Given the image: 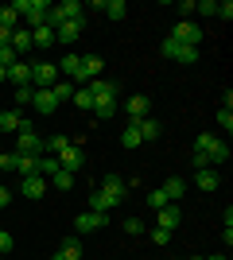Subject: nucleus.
Here are the masks:
<instances>
[{
	"mask_svg": "<svg viewBox=\"0 0 233 260\" xmlns=\"http://www.w3.org/2000/svg\"><path fill=\"white\" fill-rule=\"evenodd\" d=\"M171 39L175 43H183V47H198L202 43V27L194 20H179L175 27H171Z\"/></svg>",
	"mask_w": 233,
	"mask_h": 260,
	"instance_id": "obj_4",
	"label": "nucleus"
},
{
	"mask_svg": "<svg viewBox=\"0 0 233 260\" xmlns=\"http://www.w3.org/2000/svg\"><path fill=\"white\" fill-rule=\"evenodd\" d=\"M124 113H128V124H140V120H144L148 113H152V101H148L144 93H136V98L128 101V105H124Z\"/></svg>",
	"mask_w": 233,
	"mask_h": 260,
	"instance_id": "obj_12",
	"label": "nucleus"
},
{
	"mask_svg": "<svg viewBox=\"0 0 233 260\" xmlns=\"http://www.w3.org/2000/svg\"><path fill=\"white\" fill-rule=\"evenodd\" d=\"M4 260H8V256H4Z\"/></svg>",
	"mask_w": 233,
	"mask_h": 260,
	"instance_id": "obj_50",
	"label": "nucleus"
},
{
	"mask_svg": "<svg viewBox=\"0 0 233 260\" xmlns=\"http://www.w3.org/2000/svg\"><path fill=\"white\" fill-rule=\"evenodd\" d=\"M58 252H62V260H82V241L66 237L62 245H58Z\"/></svg>",
	"mask_w": 233,
	"mask_h": 260,
	"instance_id": "obj_28",
	"label": "nucleus"
},
{
	"mask_svg": "<svg viewBox=\"0 0 233 260\" xmlns=\"http://www.w3.org/2000/svg\"><path fill=\"white\" fill-rule=\"evenodd\" d=\"M136 128H140V140H159V132H163V124H159V120H155L152 113H148V117L140 120Z\"/></svg>",
	"mask_w": 233,
	"mask_h": 260,
	"instance_id": "obj_23",
	"label": "nucleus"
},
{
	"mask_svg": "<svg viewBox=\"0 0 233 260\" xmlns=\"http://www.w3.org/2000/svg\"><path fill=\"white\" fill-rule=\"evenodd\" d=\"M124 229H128L132 237H140V233H144V225H140V217H128V221H124Z\"/></svg>",
	"mask_w": 233,
	"mask_h": 260,
	"instance_id": "obj_44",
	"label": "nucleus"
},
{
	"mask_svg": "<svg viewBox=\"0 0 233 260\" xmlns=\"http://www.w3.org/2000/svg\"><path fill=\"white\" fill-rule=\"evenodd\" d=\"M0 144H4V136H0Z\"/></svg>",
	"mask_w": 233,
	"mask_h": 260,
	"instance_id": "obj_48",
	"label": "nucleus"
},
{
	"mask_svg": "<svg viewBox=\"0 0 233 260\" xmlns=\"http://www.w3.org/2000/svg\"><path fill=\"white\" fill-rule=\"evenodd\" d=\"M16 155H31V159L47 155V140L31 128L27 117H20V128H16Z\"/></svg>",
	"mask_w": 233,
	"mask_h": 260,
	"instance_id": "obj_1",
	"label": "nucleus"
},
{
	"mask_svg": "<svg viewBox=\"0 0 233 260\" xmlns=\"http://www.w3.org/2000/svg\"><path fill=\"white\" fill-rule=\"evenodd\" d=\"M152 241H155V245H167V241H171V229H159V225H155L152 229Z\"/></svg>",
	"mask_w": 233,
	"mask_h": 260,
	"instance_id": "obj_43",
	"label": "nucleus"
},
{
	"mask_svg": "<svg viewBox=\"0 0 233 260\" xmlns=\"http://www.w3.org/2000/svg\"><path fill=\"white\" fill-rule=\"evenodd\" d=\"M31 86H16V105H31Z\"/></svg>",
	"mask_w": 233,
	"mask_h": 260,
	"instance_id": "obj_37",
	"label": "nucleus"
},
{
	"mask_svg": "<svg viewBox=\"0 0 233 260\" xmlns=\"http://www.w3.org/2000/svg\"><path fill=\"white\" fill-rule=\"evenodd\" d=\"M206 159H210L214 171H218V167H225V159H229V144H225L222 136H214V144L206 148Z\"/></svg>",
	"mask_w": 233,
	"mask_h": 260,
	"instance_id": "obj_13",
	"label": "nucleus"
},
{
	"mask_svg": "<svg viewBox=\"0 0 233 260\" xmlns=\"http://www.w3.org/2000/svg\"><path fill=\"white\" fill-rule=\"evenodd\" d=\"M159 190L167 194V202H175V198H183V194H187V183H183V179H167V183L159 186Z\"/></svg>",
	"mask_w": 233,
	"mask_h": 260,
	"instance_id": "obj_27",
	"label": "nucleus"
},
{
	"mask_svg": "<svg viewBox=\"0 0 233 260\" xmlns=\"http://www.w3.org/2000/svg\"><path fill=\"white\" fill-rule=\"evenodd\" d=\"M31 109L39 113V117H51V113L58 109V101H55L51 89H35V93H31Z\"/></svg>",
	"mask_w": 233,
	"mask_h": 260,
	"instance_id": "obj_10",
	"label": "nucleus"
},
{
	"mask_svg": "<svg viewBox=\"0 0 233 260\" xmlns=\"http://www.w3.org/2000/svg\"><path fill=\"white\" fill-rule=\"evenodd\" d=\"M62 171V163L55 159V155H39V175H43V179H51V175H58Z\"/></svg>",
	"mask_w": 233,
	"mask_h": 260,
	"instance_id": "obj_29",
	"label": "nucleus"
},
{
	"mask_svg": "<svg viewBox=\"0 0 233 260\" xmlns=\"http://www.w3.org/2000/svg\"><path fill=\"white\" fill-rule=\"evenodd\" d=\"M148 206H152V210H163L167 206V194H163V190H152V194H148Z\"/></svg>",
	"mask_w": 233,
	"mask_h": 260,
	"instance_id": "obj_38",
	"label": "nucleus"
},
{
	"mask_svg": "<svg viewBox=\"0 0 233 260\" xmlns=\"http://www.w3.org/2000/svg\"><path fill=\"white\" fill-rule=\"evenodd\" d=\"M86 89L93 101H117V82H109V78H93V82H86Z\"/></svg>",
	"mask_w": 233,
	"mask_h": 260,
	"instance_id": "obj_8",
	"label": "nucleus"
},
{
	"mask_svg": "<svg viewBox=\"0 0 233 260\" xmlns=\"http://www.w3.org/2000/svg\"><path fill=\"white\" fill-rule=\"evenodd\" d=\"M27 31H31V47H55V27L39 23V27H27Z\"/></svg>",
	"mask_w": 233,
	"mask_h": 260,
	"instance_id": "obj_21",
	"label": "nucleus"
},
{
	"mask_svg": "<svg viewBox=\"0 0 233 260\" xmlns=\"http://www.w3.org/2000/svg\"><path fill=\"white\" fill-rule=\"evenodd\" d=\"M121 144L128 148V152H132V148H140V144H144V140H140V128H136V124H128V128H124V136H121Z\"/></svg>",
	"mask_w": 233,
	"mask_h": 260,
	"instance_id": "obj_31",
	"label": "nucleus"
},
{
	"mask_svg": "<svg viewBox=\"0 0 233 260\" xmlns=\"http://www.w3.org/2000/svg\"><path fill=\"white\" fill-rule=\"evenodd\" d=\"M113 206H117V198H113V194H105L101 186L93 190V194H89V210H97V214H109Z\"/></svg>",
	"mask_w": 233,
	"mask_h": 260,
	"instance_id": "obj_22",
	"label": "nucleus"
},
{
	"mask_svg": "<svg viewBox=\"0 0 233 260\" xmlns=\"http://www.w3.org/2000/svg\"><path fill=\"white\" fill-rule=\"evenodd\" d=\"M51 186H55V190H70V186H74V171H58V175H51Z\"/></svg>",
	"mask_w": 233,
	"mask_h": 260,
	"instance_id": "obj_32",
	"label": "nucleus"
},
{
	"mask_svg": "<svg viewBox=\"0 0 233 260\" xmlns=\"http://www.w3.org/2000/svg\"><path fill=\"white\" fill-rule=\"evenodd\" d=\"M163 54H167V58H175V62H183V66L198 62V47H183V43H175L171 35L163 39Z\"/></svg>",
	"mask_w": 233,
	"mask_h": 260,
	"instance_id": "obj_5",
	"label": "nucleus"
},
{
	"mask_svg": "<svg viewBox=\"0 0 233 260\" xmlns=\"http://www.w3.org/2000/svg\"><path fill=\"white\" fill-rule=\"evenodd\" d=\"M194 12H202V16H218V0H202V4H194Z\"/></svg>",
	"mask_w": 233,
	"mask_h": 260,
	"instance_id": "obj_39",
	"label": "nucleus"
},
{
	"mask_svg": "<svg viewBox=\"0 0 233 260\" xmlns=\"http://www.w3.org/2000/svg\"><path fill=\"white\" fill-rule=\"evenodd\" d=\"M82 16H86V8H82L78 0H62V4H51L47 27H58V23H66V20H82Z\"/></svg>",
	"mask_w": 233,
	"mask_h": 260,
	"instance_id": "obj_2",
	"label": "nucleus"
},
{
	"mask_svg": "<svg viewBox=\"0 0 233 260\" xmlns=\"http://www.w3.org/2000/svg\"><path fill=\"white\" fill-rule=\"evenodd\" d=\"M20 167V155L16 152H0V171H16Z\"/></svg>",
	"mask_w": 233,
	"mask_h": 260,
	"instance_id": "obj_36",
	"label": "nucleus"
},
{
	"mask_svg": "<svg viewBox=\"0 0 233 260\" xmlns=\"http://www.w3.org/2000/svg\"><path fill=\"white\" fill-rule=\"evenodd\" d=\"M82 78H86V82L101 78V58L97 54H82Z\"/></svg>",
	"mask_w": 233,
	"mask_h": 260,
	"instance_id": "obj_25",
	"label": "nucleus"
},
{
	"mask_svg": "<svg viewBox=\"0 0 233 260\" xmlns=\"http://www.w3.org/2000/svg\"><path fill=\"white\" fill-rule=\"evenodd\" d=\"M117 109H121V105H117V101H93V113H97L101 120H109L113 113H117Z\"/></svg>",
	"mask_w": 233,
	"mask_h": 260,
	"instance_id": "obj_33",
	"label": "nucleus"
},
{
	"mask_svg": "<svg viewBox=\"0 0 233 260\" xmlns=\"http://www.w3.org/2000/svg\"><path fill=\"white\" fill-rule=\"evenodd\" d=\"M58 74H70V82H86V78H82V54H66V58L58 62Z\"/></svg>",
	"mask_w": 233,
	"mask_h": 260,
	"instance_id": "obj_18",
	"label": "nucleus"
},
{
	"mask_svg": "<svg viewBox=\"0 0 233 260\" xmlns=\"http://www.w3.org/2000/svg\"><path fill=\"white\" fill-rule=\"evenodd\" d=\"M93 8H97V12H105L109 20H124V16H128V4H124V0H97Z\"/></svg>",
	"mask_w": 233,
	"mask_h": 260,
	"instance_id": "obj_17",
	"label": "nucleus"
},
{
	"mask_svg": "<svg viewBox=\"0 0 233 260\" xmlns=\"http://www.w3.org/2000/svg\"><path fill=\"white\" fill-rule=\"evenodd\" d=\"M47 12H51V4H47V0H27L23 16H27V23H31V27H39V23H47Z\"/></svg>",
	"mask_w": 233,
	"mask_h": 260,
	"instance_id": "obj_14",
	"label": "nucleus"
},
{
	"mask_svg": "<svg viewBox=\"0 0 233 260\" xmlns=\"http://www.w3.org/2000/svg\"><path fill=\"white\" fill-rule=\"evenodd\" d=\"M16 171H20L23 179H27V175H39V159H31V155H20V167H16Z\"/></svg>",
	"mask_w": 233,
	"mask_h": 260,
	"instance_id": "obj_34",
	"label": "nucleus"
},
{
	"mask_svg": "<svg viewBox=\"0 0 233 260\" xmlns=\"http://www.w3.org/2000/svg\"><path fill=\"white\" fill-rule=\"evenodd\" d=\"M202 260H229V256H202Z\"/></svg>",
	"mask_w": 233,
	"mask_h": 260,
	"instance_id": "obj_47",
	"label": "nucleus"
},
{
	"mask_svg": "<svg viewBox=\"0 0 233 260\" xmlns=\"http://www.w3.org/2000/svg\"><path fill=\"white\" fill-rule=\"evenodd\" d=\"M58 62H35L31 66V89H51L58 82Z\"/></svg>",
	"mask_w": 233,
	"mask_h": 260,
	"instance_id": "obj_3",
	"label": "nucleus"
},
{
	"mask_svg": "<svg viewBox=\"0 0 233 260\" xmlns=\"http://www.w3.org/2000/svg\"><path fill=\"white\" fill-rule=\"evenodd\" d=\"M210 144H214V136H210V132H202V136H194V152H206Z\"/></svg>",
	"mask_w": 233,
	"mask_h": 260,
	"instance_id": "obj_41",
	"label": "nucleus"
},
{
	"mask_svg": "<svg viewBox=\"0 0 233 260\" xmlns=\"http://www.w3.org/2000/svg\"><path fill=\"white\" fill-rule=\"evenodd\" d=\"M218 124H222V128H225V132H229V128H233V109H229V105H225V109H222V113H218Z\"/></svg>",
	"mask_w": 233,
	"mask_h": 260,
	"instance_id": "obj_40",
	"label": "nucleus"
},
{
	"mask_svg": "<svg viewBox=\"0 0 233 260\" xmlns=\"http://www.w3.org/2000/svg\"><path fill=\"white\" fill-rule=\"evenodd\" d=\"M105 221H109V214L86 210V214H78V217H74V229H78V233H93V229H105Z\"/></svg>",
	"mask_w": 233,
	"mask_h": 260,
	"instance_id": "obj_9",
	"label": "nucleus"
},
{
	"mask_svg": "<svg viewBox=\"0 0 233 260\" xmlns=\"http://www.w3.org/2000/svg\"><path fill=\"white\" fill-rule=\"evenodd\" d=\"M194 183H198V190H206V194H214V190L222 186V175L214 171V167H202V171L194 175Z\"/></svg>",
	"mask_w": 233,
	"mask_h": 260,
	"instance_id": "obj_16",
	"label": "nucleus"
},
{
	"mask_svg": "<svg viewBox=\"0 0 233 260\" xmlns=\"http://www.w3.org/2000/svg\"><path fill=\"white\" fill-rule=\"evenodd\" d=\"M82 27H86V16H82V20H66V23H58V27H55V43H74L78 35H82Z\"/></svg>",
	"mask_w": 233,
	"mask_h": 260,
	"instance_id": "obj_11",
	"label": "nucleus"
},
{
	"mask_svg": "<svg viewBox=\"0 0 233 260\" xmlns=\"http://www.w3.org/2000/svg\"><path fill=\"white\" fill-rule=\"evenodd\" d=\"M8 252H12V233L0 229V256H8Z\"/></svg>",
	"mask_w": 233,
	"mask_h": 260,
	"instance_id": "obj_42",
	"label": "nucleus"
},
{
	"mask_svg": "<svg viewBox=\"0 0 233 260\" xmlns=\"http://www.w3.org/2000/svg\"><path fill=\"white\" fill-rule=\"evenodd\" d=\"M8 202H12V190H8V186H4V179H0V210L8 206Z\"/></svg>",
	"mask_w": 233,
	"mask_h": 260,
	"instance_id": "obj_46",
	"label": "nucleus"
},
{
	"mask_svg": "<svg viewBox=\"0 0 233 260\" xmlns=\"http://www.w3.org/2000/svg\"><path fill=\"white\" fill-rule=\"evenodd\" d=\"M12 51H16V54H27V51H31V31H27V27H16V31H12Z\"/></svg>",
	"mask_w": 233,
	"mask_h": 260,
	"instance_id": "obj_24",
	"label": "nucleus"
},
{
	"mask_svg": "<svg viewBox=\"0 0 233 260\" xmlns=\"http://www.w3.org/2000/svg\"><path fill=\"white\" fill-rule=\"evenodd\" d=\"M20 194L23 198H43L47 194V179L43 175H27V179L20 183Z\"/></svg>",
	"mask_w": 233,
	"mask_h": 260,
	"instance_id": "obj_15",
	"label": "nucleus"
},
{
	"mask_svg": "<svg viewBox=\"0 0 233 260\" xmlns=\"http://www.w3.org/2000/svg\"><path fill=\"white\" fill-rule=\"evenodd\" d=\"M101 190H105V194H113L117 198V202H124V198L132 194V186H128V179H121V175H101Z\"/></svg>",
	"mask_w": 233,
	"mask_h": 260,
	"instance_id": "obj_7",
	"label": "nucleus"
},
{
	"mask_svg": "<svg viewBox=\"0 0 233 260\" xmlns=\"http://www.w3.org/2000/svg\"><path fill=\"white\" fill-rule=\"evenodd\" d=\"M218 16H222V20H233V4H229V0H222V4H218Z\"/></svg>",
	"mask_w": 233,
	"mask_h": 260,
	"instance_id": "obj_45",
	"label": "nucleus"
},
{
	"mask_svg": "<svg viewBox=\"0 0 233 260\" xmlns=\"http://www.w3.org/2000/svg\"><path fill=\"white\" fill-rule=\"evenodd\" d=\"M70 101H74L78 109H93V98H89V89H86V86L74 89V98H70Z\"/></svg>",
	"mask_w": 233,
	"mask_h": 260,
	"instance_id": "obj_35",
	"label": "nucleus"
},
{
	"mask_svg": "<svg viewBox=\"0 0 233 260\" xmlns=\"http://www.w3.org/2000/svg\"><path fill=\"white\" fill-rule=\"evenodd\" d=\"M20 128V113H16V109H0V136H4V132H16Z\"/></svg>",
	"mask_w": 233,
	"mask_h": 260,
	"instance_id": "obj_26",
	"label": "nucleus"
},
{
	"mask_svg": "<svg viewBox=\"0 0 233 260\" xmlns=\"http://www.w3.org/2000/svg\"><path fill=\"white\" fill-rule=\"evenodd\" d=\"M8 82H12V86H31V66L23 62V58H20V62H12L8 66Z\"/></svg>",
	"mask_w": 233,
	"mask_h": 260,
	"instance_id": "obj_19",
	"label": "nucleus"
},
{
	"mask_svg": "<svg viewBox=\"0 0 233 260\" xmlns=\"http://www.w3.org/2000/svg\"><path fill=\"white\" fill-rule=\"evenodd\" d=\"M55 159L62 163V171H78V167H86V152H82L78 144H66V148H58Z\"/></svg>",
	"mask_w": 233,
	"mask_h": 260,
	"instance_id": "obj_6",
	"label": "nucleus"
},
{
	"mask_svg": "<svg viewBox=\"0 0 233 260\" xmlns=\"http://www.w3.org/2000/svg\"><path fill=\"white\" fill-rule=\"evenodd\" d=\"M155 214H159V229H175L179 221H183V210H179L175 202H167V206L155 210Z\"/></svg>",
	"mask_w": 233,
	"mask_h": 260,
	"instance_id": "obj_20",
	"label": "nucleus"
},
{
	"mask_svg": "<svg viewBox=\"0 0 233 260\" xmlns=\"http://www.w3.org/2000/svg\"><path fill=\"white\" fill-rule=\"evenodd\" d=\"M51 93H55V101H58V105H62V101H70V98H74V89H70V82H66V78H58L55 86H51Z\"/></svg>",
	"mask_w": 233,
	"mask_h": 260,
	"instance_id": "obj_30",
	"label": "nucleus"
},
{
	"mask_svg": "<svg viewBox=\"0 0 233 260\" xmlns=\"http://www.w3.org/2000/svg\"><path fill=\"white\" fill-rule=\"evenodd\" d=\"M0 260H4V256H0Z\"/></svg>",
	"mask_w": 233,
	"mask_h": 260,
	"instance_id": "obj_49",
	"label": "nucleus"
}]
</instances>
